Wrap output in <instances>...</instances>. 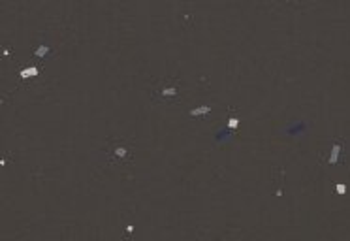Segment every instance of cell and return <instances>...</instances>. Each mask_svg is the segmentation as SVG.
<instances>
[{"label": "cell", "mask_w": 350, "mask_h": 241, "mask_svg": "<svg viewBox=\"0 0 350 241\" xmlns=\"http://www.w3.org/2000/svg\"><path fill=\"white\" fill-rule=\"evenodd\" d=\"M209 109H211V107H207V106H200V107H194V109H190V115H192V117L205 115V113H209Z\"/></svg>", "instance_id": "6da1fadb"}, {"label": "cell", "mask_w": 350, "mask_h": 241, "mask_svg": "<svg viewBox=\"0 0 350 241\" xmlns=\"http://www.w3.org/2000/svg\"><path fill=\"white\" fill-rule=\"evenodd\" d=\"M339 153H341V145H333L331 155H329V164H335L339 160Z\"/></svg>", "instance_id": "7a4b0ae2"}, {"label": "cell", "mask_w": 350, "mask_h": 241, "mask_svg": "<svg viewBox=\"0 0 350 241\" xmlns=\"http://www.w3.org/2000/svg\"><path fill=\"white\" fill-rule=\"evenodd\" d=\"M30 75H38V68H25L21 72V77H30Z\"/></svg>", "instance_id": "3957f363"}, {"label": "cell", "mask_w": 350, "mask_h": 241, "mask_svg": "<svg viewBox=\"0 0 350 241\" xmlns=\"http://www.w3.org/2000/svg\"><path fill=\"white\" fill-rule=\"evenodd\" d=\"M47 51H49V47H47V45H42V47H38V49H36V55H38V57H43V55H47Z\"/></svg>", "instance_id": "277c9868"}, {"label": "cell", "mask_w": 350, "mask_h": 241, "mask_svg": "<svg viewBox=\"0 0 350 241\" xmlns=\"http://www.w3.org/2000/svg\"><path fill=\"white\" fill-rule=\"evenodd\" d=\"M162 94H164V96H175V94H177V91H175L173 87H169V89H164V91H162Z\"/></svg>", "instance_id": "5b68a950"}, {"label": "cell", "mask_w": 350, "mask_h": 241, "mask_svg": "<svg viewBox=\"0 0 350 241\" xmlns=\"http://www.w3.org/2000/svg\"><path fill=\"white\" fill-rule=\"evenodd\" d=\"M228 126H230V128H237V126H239V120H237L235 117H232V119L228 120Z\"/></svg>", "instance_id": "8992f818"}, {"label": "cell", "mask_w": 350, "mask_h": 241, "mask_svg": "<svg viewBox=\"0 0 350 241\" xmlns=\"http://www.w3.org/2000/svg\"><path fill=\"white\" fill-rule=\"evenodd\" d=\"M115 155L122 158V156H126V149H122V147H117V149H115Z\"/></svg>", "instance_id": "52a82bcc"}, {"label": "cell", "mask_w": 350, "mask_h": 241, "mask_svg": "<svg viewBox=\"0 0 350 241\" xmlns=\"http://www.w3.org/2000/svg\"><path fill=\"white\" fill-rule=\"evenodd\" d=\"M335 188H337V192H339V194H344V192H347V187H344L343 183H337Z\"/></svg>", "instance_id": "ba28073f"}]
</instances>
